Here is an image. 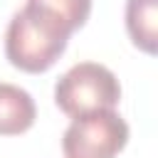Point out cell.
Masks as SVG:
<instances>
[{"label": "cell", "instance_id": "cell-1", "mask_svg": "<svg viewBox=\"0 0 158 158\" xmlns=\"http://www.w3.org/2000/svg\"><path fill=\"white\" fill-rule=\"evenodd\" d=\"M121 101L116 74L99 62H79L69 67L54 84V104L72 118L109 111Z\"/></svg>", "mask_w": 158, "mask_h": 158}, {"label": "cell", "instance_id": "cell-2", "mask_svg": "<svg viewBox=\"0 0 158 158\" xmlns=\"http://www.w3.org/2000/svg\"><path fill=\"white\" fill-rule=\"evenodd\" d=\"M67 42H69L67 37L42 25L25 7L10 17L5 30V54L12 67L27 74L47 72L62 57V52L67 49Z\"/></svg>", "mask_w": 158, "mask_h": 158}, {"label": "cell", "instance_id": "cell-3", "mask_svg": "<svg viewBox=\"0 0 158 158\" xmlns=\"http://www.w3.org/2000/svg\"><path fill=\"white\" fill-rule=\"evenodd\" d=\"M128 143V123L114 111L72 118L62 136L64 158H116Z\"/></svg>", "mask_w": 158, "mask_h": 158}, {"label": "cell", "instance_id": "cell-4", "mask_svg": "<svg viewBox=\"0 0 158 158\" xmlns=\"http://www.w3.org/2000/svg\"><path fill=\"white\" fill-rule=\"evenodd\" d=\"M25 10L42 25L69 40V35L84 27V22L89 20L91 0H27Z\"/></svg>", "mask_w": 158, "mask_h": 158}, {"label": "cell", "instance_id": "cell-5", "mask_svg": "<svg viewBox=\"0 0 158 158\" xmlns=\"http://www.w3.org/2000/svg\"><path fill=\"white\" fill-rule=\"evenodd\" d=\"M37 118L35 99L27 89L0 81V136H17L32 128Z\"/></svg>", "mask_w": 158, "mask_h": 158}, {"label": "cell", "instance_id": "cell-6", "mask_svg": "<svg viewBox=\"0 0 158 158\" xmlns=\"http://www.w3.org/2000/svg\"><path fill=\"white\" fill-rule=\"evenodd\" d=\"M123 20L131 42L141 52L158 57V0H126Z\"/></svg>", "mask_w": 158, "mask_h": 158}]
</instances>
